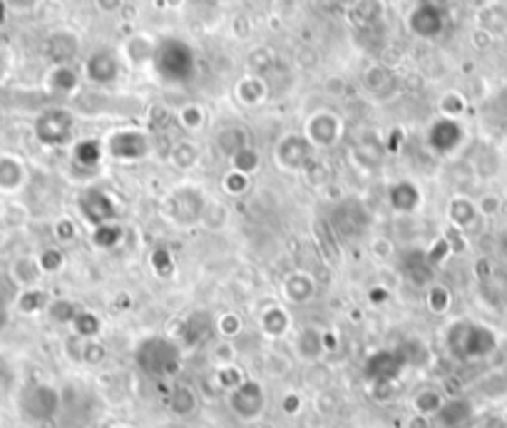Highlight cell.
Returning a JSON list of instances; mask_svg holds the SVG:
<instances>
[{"label": "cell", "instance_id": "1", "mask_svg": "<svg viewBox=\"0 0 507 428\" xmlns=\"http://www.w3.org/2000/svg\"><path fill=\"white\" fill-rule=\"evenodd\" d=\"M498 346V336L495 331L483 326V324H473V321H458L455 326L448 331V349L450 354L460 361H475L485 359Z\"/></svg>", "mask_w": 507, "mask_h": 428}, {"label": "cell", "instance_id": "2", "mask_svg": "<svg viewBox=\"0 0 507 428\" xmlns=\"http://www.w3.org/2000/svg\"><path fill=\"white\" fill-rule=\"evenodd\" d=\"M137 366L152 379H167L179 371V349L165 336H152L139 344Z\"/></svg>", "mask_w": 507, "mask_h": 428}, {"label": "cell", "instance_id": "3", "mask_svg": "<svg viewBox=\"0 0 507 428\" xmlns=\"http://www.w3.org/2000/svg\"><path fill=\"white\" fill-rule=\"evenodd\" d=\"M229 406L234 411L236 419L242 421H256L262 419L263 409H266V394L259 381L246 379L239 384L234 391H229Z\"/></svg>", "mask_w": 507, "mask_h": 428}, {"label": "cell", "instance_id": "4", "mask_svg": "<svg viewBox=\"0 0 507 428\" xmlns=\"http://www.w3.org/2000/svg\"><path fill=\"white\" fill-rule=\"evenodd\" d=\"M202 212H205V197H202V190H195V187L175 190L167 199V214L177 224L196 222Z\"/></svg>", "mask_w": 507, "mask_h": 428}, {"label": "cell", "instance_id": "5", "mask_svg": "<svg viewBox=\"0 0 507 428\" xmlns=\"http://www.w3.org/2000/svg\"><path fill=\"white\" fill-rule=\"evenodd\" d=\"M60 409V394L48 384H38L25 391L23 396V411L33 421H50Z\"/></svg>", "mask_w": 507, "mask_h": 428}, {"label": "cell", "instance_id": "6", "mask_svg": "<svg viewBox=\"0 0 507 428\" xmlns=\"http://www.w3.org/2000/svg\"><path fill=\"white\" fill-rule=\"evenodd\" d=\"M80 212L85 214V219L100 227V224H108L115 219V202L100 190H88L85 195L80 197Z\"/></svg>", "mask_w": 507, "mask_h": 428}, {"label": "cell", "instance_id": "7", "mask_svg": "<svg viewBox=\"0 0 507 428\" xmlns=\"http://www.w3.org/2000/svg\"><path fill=\"white\" fill-rule=\"evenodd\" d=\"M406 359L396 354V351H378L373 354V359L368 361V379H373V384H393V379L398 376L403 369Z\"/></svg>", "mask_w": 507, "mask_h": 428}, {"label": "cell", "instance_id": "8", "mask_svg": "<svg viewBox=\"0 0 507 428\" xmlns=\"http://www.w3.org/2000/svg\"><path fill=\"white\" fill-rule=\"evenodd\" d=\"M438 421L440 428H465L473 419V409H470L468 401L463 399H453L443 404V409L433 416Z\"/></svg>", "mask_w": 507, "mask_h": 428}, {"label": "cell", "instance_id": "9", "mask_svg": "<svg viewBox=\"0 0 507 428\" xmlns=\"http://www.w3.org/2000/svg\"><path fill=\"white\" fill-rule=\"evenodd\" d=\"M215 331V319L206 312H195L189 319L185 321L182 326V339L189 344V346H196Z\"/></svg>", "mask_w": 507, "mask_h": 428}, {"label": "cell", "instance_id": "10", "mask_svg": "<svg viewBox=\"0 0 507 428\" xmlns=\"http://www.w3.org/2000/svg\"><path fill=\"white\" fill-rule=\"evenodd\" d=\"M110 147H112V155L120 160H135L147 152V142L137 132H122V135L112 137Z\"/></svg>", "mask_w": 507, "mask_h": 428}, {"label": "cell", "instance_id": "11", "mask_svg": "<svg viewBox=\"0 0 507 428\" xmlns=\"http://www.w3.org/2000/svg\"><path fill=\"white\" fill-rule=\"evenodd\" d=\"M420 205V192L418 187L410 185V182H398V185L390 187V207L396 212H413Z\"/></svg>", "mask_w": 507, "mask_h": 428}, {"label": "cell", "instance_id": "12", "mask_svg": "<svg viewBox=\"0 0 507 428\" xmlns=\"http://www.w3.org/2000/svg\"><path fill=\"white\" fill-rule=\"evenodd\" d=\"M323 351H326V344H323V336L316 329H303L296 339V354L301 356L303 361H316L321 359Z\"/></svg>", "mask_w": 507, "mask_h": 428}, {"label": "cell", "instance_id": "13", "mask_svg": "<svg viewBox=\"0 0 507 428\" xmlns=\"http://www.w3.org/2000/svg\"><path fill=\"white\" fill-rule=\"evenodd\" d=\"M445 399L440 396L438 389H420L416 396H413V409L418 416L423 419H433L440 409H443Z\"/></svg>", "mask_w": 507, "mask_h": 428}, {"label": "cell", "instance_id": "14", "mask_svg": "<svg viewBox=\"0 0 507 428\" xmlns=\"http://www.w3.org/2000/svg\"><path fill=\"white\" fill-rule=\"evenodd\" d=\"M460 142V127L453 122H440L435 130H430V145L440 150V152H448Z\"/></svg>", "mask_w": 507, "mask_h": 428}, {"label": "cell", "instance_id": "15", "mask_svg": "<svg viewBox=\"0 0 507 428\" xmlns=\"http://www.w3.org/2000/svg\"><path fill=\"white\" fill-rule=\"evenodd\" d=\"M169 409L172 413L177 416H189V413H195L196 409V394L189 386H175L172 394H169Z\"/></svg>", "mask_w": 507, "mask_h": 428}, {"label": "cell", "instance_id": "16", "mask_svg": "<svg viewBox=\"0 0 507 428\" xmlns=\"http://www.w3.org/2000/svg\"><path fill=\"white\" fill-rule=\"evenodd\" d=\"M286 297L292 299L293 304H303L309 302L313 297V282L306 277V274H292L289 279H286Z\"/></svg>", "mask_w": 507, "mask_h": 428}, {"label": "cell", "instance_id": "17", "mask_svg": "<svg viewBox=\"0 0 507 428\" xmlns=\"http://www.w3.org/2000/svg\"><path fill=\"white\" fill-rule=\"evenodd\" d=\"M120 239H122V227L112 222L100 224V227H95V234H92V244H95V247H102V249L115 247Z\"/></svg>", "mask_w": 507, "mask_h": 428}, {"label": "cell", "instance_id": "18", "mask_svg": "<svg viewBox=\"0 0 507 428\" xmlns=\"http://www.w3.org/2000/svg\"><path fill=\"white\" fill-rule=\"evenodd\" d=\"M263 329L269 336H282L283 331L289 329V316L283 309H269L263 314Z\"/></svg>", "mask_w": 507, "mask_h": 428}, {"label": "cell", "instance_id": "19", "mask_svg": "<svg viewBox=\"0 0 507 428\" xmlns=\"http://www.w3.org/2000/svg\"><path fill=\"white\" fill-rule=\"evenodd\" d=\"M450 219L458 224V227H468L475 219V207L468 199H455L450 205Z\"/></svg>", "mask_w": 507, "mask_h": 428}, {"label": "cell", "instance_id": "20", "mask_svg": "<svg viewBox=\"0 0 507 428\" xmlns=\"http://www.w3.org/2000/svg\"><path fill=\"white\" fill-rule=\"evenodd\" d=\"M216 379H219V386L226 391H234L239 384H244V374L236 369L234 364H229V366H222L219 374H216Z\"/></svg>", "mask_w": 507, "mask_h": 428}, {"label": "cell", "instance_id": "21", "mask_svg": "<svg viewBox=\"0 0 507 428\" xmlns=\"http://www.w3.org/2000/svg\"><path fill=\"white\" fill-rule=\"evenodd\" d=\"M72 326H75V331H78L80 336H95V334L100 331V321L95 319V314L82 312L75 316Z\"/></svg>", "mask_w": 507, "mask_h": 428}, {"label": "cell", "instance_id": "22", "mask_svg": "<svg viewBox=\"0 0 507 428\" xmlns=\"http://www.w3.org/2000/svg\"><path fill=\"white\" fill-rule=\"evenodd\" d=\"M450 304V292L445 287H430L428 292V306L433 309L435 314H443L448 309Z\"/></svg>", "mask_w": 507, "mask_h": 428}, {"label": "cell", "instance_id": "23", "mask_svg": "<svg viewBox=\"0 0 507 428\" xmlns=\"http://www.w3.org/2000/svg\"><path fill=\"white\" fill-rule=\"evenodd\" d=\"M75 160H78L80 165H98L100 160V147L95 142H85V145L78 147V152H75Z\"/></svg>", "mask_w": 507, "mask_h": 428}, {"label": "cell", "instance_id": "24", "mask_svg": "<svg viewBox=\"0 0 507 428\" xmlns=\"http://www.w3.org/2000/svg\"><path fill=\"white\" fill-rule=\"evenodd\" d=\"M239 326H242V324H239V319H236L234 314H225V316L219 319V324H216V329L222 331L225 336H234L236 331H239Z\"/></svg>", "mask_w": 507, "mask_h": 428}, {"label": "cell", "instance_id": "25", "mask_svg": "<svg viewBox=\"0 0 507 428\" xmlns=\"http://www.w3.org/2000/svg\"><path fill=\"white\" fill-rule=\"evenodd\" d=\"M53 316L58 321H75V316H78V312H75V306L68 302H58L55 306H53Z\"/></svg>", "mask_w": 507, "mask_h": 428}, {"label": "cell", "instance_id": "26", "mask_svg": "<svg viewBox=\"0 0 507 428\" xmlns=\"http://www.w3.org/2000/svg\"><path fill=\"white\" fill-rule=\"evenodd\" d=\"M246 187V175H242V172H236V175H232L229 177V180H226V190H229V192H242V190H244Z\"/></svg>", "mask_w": 507, "mask_h": 428}, {"label": "cell", "instance_id": "27", "mask_svg": "<svg viewBox=\"0 0 507 428\" xmlns=\"http://www.w3.org/2000/svg\"><path fill=\"white\" fill-rule=\"evenodd\" d=\"M85 354H88L85 359H88L90 364H95V361H102V356H105V349L98 346V344H88V346H85Z\"/></svg>", "mask_w": 507, "mask_h": 428}, {"label": "cell", "instance_id": "28", "mask_svg": "<svg viewBox=\"0 0 507 428\" xmlns=\"http://www.w3.org/2000/svg\"><path fill=\"white\" fill-rule=\"evenodd\" d=\"M45 259H48V264H45V269H58L60 262H62V259H60V252H53V249H50V252H45V257H43V262H45Z\"/></svg>", "mask_w": 507, "mask_h": 428}, {"label": "cell", "instance_id": "29", "mask_svg": "<svg viewBox=\"0 0 507 428\" xmlns=\"http://www.w3.org/2000/svg\"><path fill=\"white\" fill-rule=\"evenodd\" d=\"M386 289H371V299H376V302H386L388 297H386Z\"/></svg>", "mask_w": 507, "mask_h": 428}, {"label": "cell", "instance_id": "30", "mask_svg": "<svg viewBox=\"0 0 507 428\" xmlns=\"http://www.w3.org/2000/svg\"><path fill=\"white\" fill-rule=\"evenodd\" d=\"M118 428H127V426H118Z\"/></svg>", "mask_w": 507, "mask_h": 428}]
</instances>
